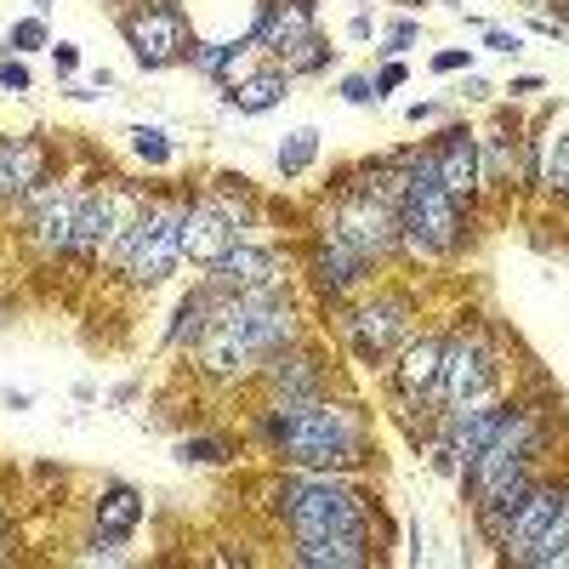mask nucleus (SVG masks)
I'll list each match as a JSON object with an SVG mask.
<instances>
[{"instance_id":"1","label":"nucleus","mask_w":569,"mask_h":569,"mask_svg":"<svg viewBox=\"0 0 569 569\" xmlns=\"http://www.w3.org/2000/svg\"><path fill=\"white\" fill-rule=\"evenodd\" d=\"M297 337V313L279 291H233L217 302L211 325L200 330V365L211 376H246L284 353Z\"/></svg>"},{"instance_id":"2","label":"nucleus","mask_w":569,"mask_h":569,"mask_svg":"<svg viewBox=\"0 0 569 569\" xmlns=\"http://www.w3.org/2000/svg\"><path fill=\"white\" fill-rule=\"evenodd\" d=\"M262 433L273 439V450L308 467V472H330V467H348L365 445V421L353 405H330V399H279L273 416L262 421Z\"/></svg>"},{"instance_id":"3","label":"nucleus","mask_w":569,"mask_h":569,"mask_svg":"<svg viewBox=\"0 0 569 569\" xmlns=\"http://www.w3.org/2000/svg\"><path fill=\"white\" fill-rule=\"evenodd\" d=\"M279 512L297 536H370V518H365V501L330 479V472H297V479L279 485Z\"/></svg>"},{"instance_id":"4","label":"nucleus","mask_w":569,"mask_h":569,"mask_svg":"<svg viewBox=\"0 0 569 569\" xmlns=\"http://www.w3.org/2000/svg\"><path fill=\"white\" fill-rule=\"evenodd\" d=\"M399 228L405 240L427 257H439L461 240V200L439 182V166L433 160H416L405 171V206H399Z\"/></svg>"},{"instance_id":"5","label":"nucleus","mask_w":569,"mask_h":569,"mask_svg":"<svg viewBox=\"0 0 569 569\" xmlns=\"http://www.w3.org/2000/svg\"><path fill=\"white\" fill-rule=\"evenodd\" d=\"M182 217H188V206H177V200H154V206H142L131 217V228L120 233V262H126V273L137 284H160V279L177 273V262H182Z\"/></svg>"},{"instance_id":"6","label":"nucleus","mask_w":569,"mask_h":569,"mask_svg":"<svg viewBox=\"0 0 569 569\" xmlns=\"http://www.w3.org/2000/svg\"><path fill=\"white\" fill-rule=\"evenodd\" d=\"M501 547L518 563H569V490H530L518 501V512L507 518Z\"/></svg>"},{"instance_id":"7","label":"nucleus","mask_w":569,"mask_h":569,"mask_svg":"<svg viewBox=\"0 0 569 569\" xmlns=\"http://www.w3.org/2000/svg\"><path fill=\"white\" fill-rule=\"evenodd\" d=\"M126 29V46L131 58L142 69H171L188 58V46H194V34H188V12L177 7V0H142L137 12L120 18Z\"/></svg>"},{"instance_id":"8","label":"nucleus","mask_w":569,"mask_h":569,"mask_svg":"<svg viewBox=\"0 0 569 569\" xmlns=\"http://www.w3.org/2000/svg\"><path fill=\"white\" fill-rule=\"evenodd\" d=\"M325 240L348 246L359 262H376V257H388V251H393V240H399V217H393L382 200H376V194H348V200L337 206V217H330Z\"/></svg>"},{"instance_id":"9","label":"nucleus","mask_w":569,"mask_h":569,"mask_svg":"<svg viewBox=\"0 0 569 569\" xmlns=\"http://www.w3.org/2000/svg\"><path fill=\"white\" fill-rule=\"evenodd\" d=\"M142 206L131 200V194H120L114 182H103V188H86V200H80V222H74V251L80 257H98L114 233H126L131 228V217H137Z\"/></svg>"},{"instance_id":"10","label":"nucleus","mask_w":569,"mask_h":569,"mask_svg":"<svg viewBox=\"0 0 569 569\" xmlns=\"http://www.w3.org/2000/svg\"><path fill=\"white\" fill-rule=\"evenodd\" d=\"M80 188H46L34 200V217H29V240L40 257H63L74 251V222H80Z\"/></svg>"},{"instance_id":"11","label":"nucleus","mask_w":569,"mask_h":569,"mask_svg":"<svg viewBox=\"0 0 569 569\" xmlns=\"http://www.w3.org/2000/svg\"><path fill=\"white\" fill-rule=\"evenodd\" d=\"M233 246H240V217H233L228 206H188L182 217V257H194V262H222Z\"/></svg>"},{"instance_id":"12","label":"nucleus","mask_w":569,"mask_h":569,"mask_svg":"<svg viewBox=\"0 0 569 569\" xmlns=\"http://www.w3.org/2000/svg\"><path fill=\"white\" fill-rule=\"evenodd\" d=\"M501 416H507V405L496 399V393H479V399H467V405H456L450 410V456H456V472H467L472 461H479V450L490 445V433L501 427Z\"/></svg>"},{"instance_id":"13","label":"nucleus","mask_w":569,"mask_h":569,"mask_svg":"<svg viewBox=\"0 0 569 569\" xmlns=\"http://www.w3.org/2000/svg\"><path fill=\"white\" fill-rule=\"evenodd\" d=\"M439 393L450 399V410L467 405V399H479V393H490V348H485V337H461V342L445 353Z\"/></svg>"},{"instance_id":"14","label":"nucleus","mask_w":569,"mask_h":569,"mask_svg":"<svg viewBox=\"0 0 569 569\" xmlns=\"http://www.w3.org/2000/svg\"><path fill=\"white\" fill-rule=\"evenodd\" d=\"M279 257L273 251H262V246H233L222 262H211V284H217V291H279Z\"/></svg>"},{"instance_id":"15","label":"nucleus","mask_w":569,"mask_h":569,"mask_svg":"<svg viewBox=\"0 0 569 569\" xmlns=\"http://www.w3.org/2000/svg\"><path fill=\"white\" fill-rule=\"evenodd\" d=\"M405 330H410V302L382 297V302H370V308L353 313V348L365 359H382L393 348V337H405Z\"/></svg>"},{"instance_id":"16","label":"nucleus","mask_w":569,"mask_h":569,"mask_svg":"<svg viewBox=\"0 0 569 569\" xmlns=\"http://www.w3.org/2000/svg\"><path fill=\"white\" fill-rule=\"evenodd\" d=\"M433 166H439V182L450 188L456 200H472V194H479L485 166H479V137H472V131H445Z\"/></svg>"},{"instance_id":"17","label":"nucleus","mask_w":569,"mask_h":569,"mask_svg":"<svg viewBox=\"0 0 569 569\" xmlns=\"http://www.w3.org/2000/svg\"><path fill=\"white\" fill-rule=\"evenodd\" d=\"M40 171H46L40 142H29V137H0V200L29 194V188L40 182Z\"/></svg>"},{"instance_id":"18","label":"nucleus","mask_w":569,"mask_h":569,"mask_svg":"<svg viewBox=\"0 0 569 569\" xmlns=\"http://www.w3.org/2000/svg\"><path fill=\"white\" fill-rule=\"evenodd\" d=\"M297 563H308V569H359V563H370V536H297Z\"/></svg>"},{"instance_id":"19","label":"nucleus","mask_w":569,"mask_h":569,"mask_svg":"<svg viewBox=\"0 0 569 569\" xmlns=\"http://www.w3.org/2000/svg\"><path fill=\"white\" fill-rule=\"evenodd\" d=\"M445 342L439 337H421V342H410L405 348V359H399V388L416 399V393H433L439 388V376H445Z\"/></svg>"},{"instance_id":"20","label":"nucleus","mask_w":569,"mask_h":569,"mask_svg":"<svg viewBox=\"0 0 569 569\" xmlns=\"http://www.w3.org/2000/svg\"><path fill=\"white\" fill-rule=\"evenodd\" d=\"M284 91H291V74H284V69H262V74H251V80H240V86L228 91V109L268 114V109L284 103Z\"/></svg>"},{"instance_id":"21","label":"nucleus","mask_w":569,"mask_h":569,"mask_svg":"<svg viewBox=\"0 0 569 569\" xmlns=\"http://www.w3.org/2000/svg\"><path fill=\"white\" fill-rule=\"evenodd\" d=\"M98 530L103 536H114V541H126L131 530H137V518H142V496L131 490V485H109L103 496H98Z\"/></svg>"},{"instance_id":"22","label":"nucleus","mask_w":569,"mask_h":569,"mask_svg":"<svg viewBox=\"0 0 569 569\" xmlns=\"http://www.w3.org/2000/svg\"><path fill=\"white\" fill-rule=\"evenodd\" d=\"M268 382L279 388V399H313L319 393V370L302 353H273L268 359Z\"/></svg>"},{"instance_id":"23","label":"nucleus","mask_w":569,"mask_h":569,"mask_svg":"<svg viewBox=\"0 0 569 569\" xmlns=\"http://www.w3.org/2000/svg\"><path fill=\"white\" fill-rule=\"evenodd\" d=\"M365 268H370V262H359L348 246L325 240V251H319V284H325V291H348V284L365 279Z\"/></svg>"},{"instance_id":"24","label":"nucleus","mask_w":569,"mask_h":569,"mask_svg":"<svg viewBox=\"0 0 569 569\" xmlns=\"http://www.w3.org/2000/svg\"><path fill=\"white\" fill-rule=\"evenodd\" d=\"M273 160H279L284 177H302V171L319 160V131H313V126H297L291 137L279 142V154H273Z\"/></svg>"},{"instance_id":"25","label":"nucleus","mask_w":569,"mask_h":569,"mask_svg":"<svg viewBox=\"0 0 569 569\" xmlns=\"http://www.w3.org/2000/svg\"><path fill=\"white\" fill-rule=\"evenodd\" d=\"M126 137H131L137 160H149V166H171V154H177V149H171V137H166L160 126H131Z\"/></svg>"},{"instance_id":"26","label":"nucleus","mask_w":569,"mask_h":569,"mask_svg":"<svg viewBox=\"0 0 569 569\" xmlns=\"http://www.w3.org/2000/svg\"><path fill=\"white\" fill-rule=\"evenodd\" d=\"M7 46L23 58V52H40V46H52V34H46V23H40V18H18V23L7 29Z\"/></svg>"},{"instance_id":"27","label":"nucleus","mask_w":569,"mask_h":569,"mask_svg":"<svg viewBox=\"0 0 569 569\" xmlns=\"http://www.w3.org/2000/svg\"><path fill=\"white\" fill-rule=\"evenodd\" d=\"M541 182H547V188H569V131L547 149V160H541Z\"/></svg>"},{"instance_id":"28","label":"nucleus","mask_w":569,"mask_h":569,"mask_svg":"<svg viewBox=\"0 0 569 569\" xmlns=\"http://www.w3.org/2000/svg\"><path fill=\"white\" fill-rule=\"evenodd\" d=\"M177 456H182L188 467H194V461H200V467H217V461H228V450H222L217 439H182V445H177Z\"/></svg>"},{"instance_id":"29","label":"nucleus","mask_w":569,"mask_h":569,"mask_svg":"<svg viewBox=\"0 0 569 569\" xmlns=\"http://www.w3.org/2000/svg\"><path fill=\"white\" fill-rule=\"evenodd\" d=\"M416 40H421V23H410V18H405V23H393V29H388V46H382V52H388V58H399V52H410Z\"/></svg>"},{"instance_id":"30","label":"nucleus","mask_w":569,"mask_h":569,"mask_svg":"<svg viewBox=\"0 0 569 569\" xmlns=\"http://www.w3.org/2000/svg\"><path fill=\"white\" fill-rule=\"evenodd\" d=\"M342 98H348V103H382V98H376V80H370V74H348V80H342Z\"/></svg>"},{"instance_id":"31","label":"nucleus","mask_w":569,"mask_h":569,"mask_svg":"<svg viewBox=\"0 0 569 569\" xmlns=\"http://www.w3.org/2000/svg\"><path fill=\"white\" fill-rule=\"evenodd\" d=\"M52 69L58 74H74L80 69V46L74 40H52Z\"/></svg>"},{"instance_id":"32","label":"nucleus","mask_w":569,"mask_h":569,"mask_svg":"<svg viewBox=\"0 0 569 569\" xmlns=\"http://www.w3.org/2000/svg\"><path fill=\"white\" fill-rule=\"evenodd\" d=\"M34 80H29V69L18 63V58H7V63H0V91H29Z\"/></svg>"},{"instance_id":"33","label":"nucleus","mask_w":569,"mask_h":569,"mask_svg":"<svg viewBox=\"0 0 569 569\" xmlns=\"http://www.w3.org/2000/svg\"><path fill=\"white\" fill-rule=\"evenodd\" d=\"M485 46H490V52H507V58L525 52V40H518L512 29H485Z\"/></svg>"},{"instance_id":"34","label":"nucleus","mask_w":569,"mask_h":569,"mask_svg":"<svg viewBox=\"0 0 569 569\" xmlns=\"http://www.w3.org/2000/svg\"><path fill=\"white\" fill-rule=\"evenodd\" d=\"M433 69H439V74H456V69H472V52H467V46H450V52H439V58H433Z\"/></svg>"},{"instance_id":"35","label":"nucleus","mask_w":569,"mask_h":569,"mask_svg":"<svg viewBox=\"0 0 569 569\" xmlns=\"http://www.w3.org/2000/svg\"><path fill=\"white\" fill-rule=\"evenodd\" d=\"M393 86H405V63H388L382 74H376V98H388Z\"/></svg>"},{"instance_id":"36","label":"nucleus","mask_w":569,"mask_h":569,"mask_svg":"<svg viewBox=\"0 0 569 569\" xmlns=\"http://www.w3.org/2000/svg\"><path fill=\"white\" fill-rule=\"evenodd\" d=\"M541 86H547L541 74H518V80H512L507 91H512V98H530V91H541Z\"/></svg>"},{"instance_id":"37","label":"nucleus","mask_w":569,"mask_h":569,"mask_svg":"<svg viewBox=\"0 0 569 569\" xmlns=\"http://www.w3.org/2000/svg\"><path fill=\"white\" fill-rule=\"evenodd\" d=\"M58 7V0H34V12H52Z\"/></svg>"}]
</instances>
